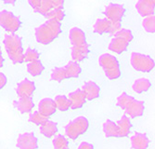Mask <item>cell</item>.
Here are the masks:
<instances>
[{
    "label": "cell",
    "mask_w": 155,
    "mask_h": 149,
    "mask_svg": "<svg viewBox=\"0 0 155 149\" xmlns=\"http://www.w3.org/2000/svg\"><path fill=\"white\" fill-rule=\"evenodd\" d=\"M61 33V22L53 19H48L35 31L36 41L42 45H48L57 38Z\"/></svg>",
    "instance_id": "1"
},
{
    "label": "cell",
    "mask_w": 155,
    "mask_h": 149,
    "mask_svg": "<svg viewBox=\"0 0 155 149\" xmlns=\"http://www.w3.org/2000/svg\"><path fill=\"white\" fill-rule=\"evenodd\" d=\"M4 47L8 55V58L14 64H21L24 63L22 39L18 35L8 34L4 36Z\"/></svg>",
    "instance_id": "2"
},
{
    "label": "cell",
    "mask_w": 155,
    "mask_h": 149,
    "mask_svg": "<svg viewBox=\"0 0 155 149\" xmlns=\"http://www.w3.org/2000/svg\"><path fill=\"white\" fill-rule=\"evenodd\" d=\"M132 128V123L129 117L124 114L117 122L107 119L102 125L103 132L106 137H126L128 136Z\"/></svg>",
    "instance_id": "3"
},
{
    "label": "cell",
    "mask_w": 155,
    "mask_h": 149,
    "mask_svg": "<svg viewBox=\"0 0 155 149\" xmlns=\"http://www.w3.org/2000/svg\"><path fill=\"white\" fill-rule=\"evenodd\" d=\"M116 105L122 108L124 111V114L128 115L131 118L141 117L145 110L144 102L136 100L126 92H123L117 98Z\"/></svg>",
    "instance_id": "4"
},
{
    "label": "cell",
    "mask_w": 155,
    "mask_h": 149,
    "mask_svg": "<svg viewBox=\"0 0 155 149\" xmlns=\"http://www.w3.org/2000/svg\"><path fill=\"white\" fill-rule=\"evenodd\" d=\"M82 68L78 63L70 61L63 67H56L51 72L50 79L56 82H61L68 78H75L80 76Z\"/></svg>",
    "instance_id": "5"
},
{
    "label": "cell",
    "mask_w": 155,
    "mask_h": 149,
    "mask_svg": "<svg viewBox=\"0 0 155 149\" xmlns=\"http://www.w3.org/2000/svg\"><path fill=\"white\" fill-rule=\"evenodd\" d=\"M98 63L103 68L105 76L110 80H114L121 76L120 64L116 57L109 53L101 54L98 58Z\"/></svg>",
    "instance_id": "6"
},
{
    "label": "cell",
    "mask_w": 155,
    "mask_h": 149,
    "mask_svg": "<svg viewBox=\"0 0 155 149\" xmlns=\"http://www.w3.org/2000/svg\"><path fill=\"white\" fill-rule=\"evenodd\" d=\"M88 127H89V122L87 118L80 116L77 117L73 121H71V122H69L65 126V134L70 139L76 140L78 136L84 134L87 130Z\"/></svg>",
    "instance_id": "7"
},
{
    "label": "cell",
    "mask_w": 155,
    "mask_h": 149,
    "mask_svg": "<svg viewBox=\"0 0 155 149\" xmlns=\"http://www.w3.org/2000/svg\"><path fill=\"white\" fill-rule=\"evenodd\" d=\"M130 63L135 70L142 73L150 72L155 66L154 60L151 57L139 52H132Z\"/></svg>",
    "instance_id": "8"
},
{
    "label": "cell",
    "mask_w": 155,
    "mask_h": 149,
    "mask_svg": "<svg viewBox=\"0 0 155 149\" xmlns=\"http://www.w3.org/2000/svg\"><path fill=\"white\" fill-rule=\"evenodd\" d=\"M21 25V22L20 18L14 15L11 11L8 10H1L0 11V26L8 32V34L16 33Z\"/></svg>",
    "instance_id": "9"
},
{
    "label": "cell",
    "mask_w": 155,
    "mask_h": 149,
    "mask_svg": "<svg viewBox=\"0 0 155 149\" xmlns=\"http://www.w3.org/2000/svg\"><path fill=\"white\" fill-rule=\"evenodd\" d=\"M104 15L110 22H121L124 13L125 8L123 4L110 3L105 7Z\"/></svg>",
    "instance_id": "10"
},
{
    "label": "cell",
    "mask_w": 155,
    "mask_h": 149,
    "mask_svg": "<svg viewBox=\"0 0 155 149\" xmlns=\"http://www.w3.org/2000/svg\"><path fill=\"white\" fill-rule=\"evenodd\" d=\"M16 146L19 149H37L38 139L34 132H25L19 135Z\"/></svg>",
    "instance_id": "11"
},
{
    "label": "cell",
    "mask_w": 155,
    "mask_h": 149,
    "mask_svg": "<svg viewBox=\"0 0 155 149\" xmlns=\"http://www.w3.org/2000/svg\"><path fill=\"white\" fill-rule=\"evenodd\" d=\"M35 90V84L34 81L28 78L22 79L18 83L16 88V93L19 97H32Z\"/></svg>",
    "instance_id": "12"
},
{
    "label": "cell",
    "mask_w": 155,
    "mask_h": 149,
    "mask_svg": "<svg viewBox=\"0 0 155 149\" xmlns=\"http://www.w3.org/2000/svg\"><path fill=\"white\" fill-rule=\"evenodd\" d=\"M136 8L142 17L152 15L155 9V0H138L136 4Z\"/></svg>",
    "instance_id": "13"
},
{
    "label": "cell",
    "mask_w": 155,
    "mask_h": 149,
    "mask_svg": "<svg viewBox=\"0 0 155 149\" xmlns=\"http://www.w3.org/2000/svg\"><path fill=\"white\" fill-rule=\"evenodd\" d=\"M81 90L87 100L91 101V100L97 99L100 96L101 88L97 84H96L94 81H87V82H86L83 85Z\"/></svg>",
    "instance_id": "14"
},
{
    "label": "cell",
    "mask_w": 155,
    "mask_h": 149,
    "mask_svg": "<svg viewBox=\"0 0 155 149\" xmlns=\"http://www.w3.org/2000/svg\"><path fill=\"white\" fill-rule=\"evenodd\" d=\"M68 99L70 101V108L75 110L81 108L84 103H86V97H84L82 90L78 89L73 92H70L68 95Z\"/></svg>",
    "instance_id": "15"
},
{
    "label": "cell",
    "mask_w": 155,
    "mask_h": 149,
    "mask_svg": "<svg viewBox=\"0 0 155 149\" xmlns=\"http://www.w3.org/2000/svg\"><path fill=\"white\" fill-rule=\"evenodd\" d=\"M89 53V45L87 43H84L80 46H73L71 49V56L73 61L76 63H80L84 61Z\"/></svg>",
    "instance_id": "16"
},
{
    "label": "cell",
    "mask_w": 155,
    "mask_h": 149,
    "mask_svg": "<svg viewBox=\"0 0 155 149\" xmlns=\"http://www.w3.org/2000/svg\"><path fill=\"white\" fill-rule=\"evenodd\" d=\"M57 107H56L55 102L51 98H44L38 103V111L46 117H50L55 114Z\"/></svg>",
    "instance_id": "17"
},
{
    "label": "cell",
    "mask_w": 155,
    "mask_h": 149,
    "mask_svg": "<svg viewBox=\"0 0 155 149\" xmlns=\"http://www.w3.org/2000/svg\"><path fill=\"white\" fill-rule=\"evenodd\" d=\"M69 39L73 46H80L87 43V37L84 32L79 27H73L69 32Z\"/></svg>",
    "instance_id": "18"
},
{
    "label": "cell",
    "mask_w": 155,
    "mask_h": 149,
    "mask_svg": "<svg viewBox=\"0 0 155 149\" xmlns=\"http://www.w3.org/2000/svg\"><path fill=\"white\" fill-rule=\"evenodd\" d=\"M13 105L21 113H30L35 107V103L32 97H20L18 101H14Z\"/></svg>",
    "instance_id": "19"
},
{
    "label": "cell",
    "mask_w": 155,
    "mask_h": 149,
    "mask_svg": "<svg viewBox=\"0 0 155 149\" xmlns=\"http://www.w3.org/2000/svg\"><path fill=\"white\" fill-rule=\"evenodd\" d=\"M130 140L132 149H147L150 144V140L145 133L136 132Z\"/></svg>",
    "instance_id": "20"
},
{
    "label": "cell",
    "mask_w": 155,
    "mask_h": 149,
    "mask_svg": "<svg viewBox=\"0 0 155 149\" xmlns=\"http://www.w3.org/2000/svg\"><path fill=\"white\" fill-rule=\"evenodd\" d=\"M128 45L129 42H127L126 40H124L122 37L114 36V37L110 40V42L109 44V49L114 53L121 54L126 50Z\"/></svg>",
    "instance_id": "21"
},
{
    "label": "cell",
    "mask_w": 155,
    "mask_h": 149,
    "mask_svg": "<svg viewBox=\"0 0 155 149\" xmlns=\"http://www.w3.org/2000/svg\"><path fill=\"white\" fill-rule=\"evenodd\" d=\"M40 132L47 138H51L58 132V124L51 120H47L40 125Z\"/></svg>",
    "instance_id": "22"
},
{
    "label": "cell",
    "mask_w": 155,
    "mask_h": 149,
    "mask_svg": "<svg viewBox=\"0 0 155 149\" xmlns=\"http://www.w3.org/2000/svg\"><path fill=\"white\" fill-rule=\"evenodd\" d=\"M110 22L107 18L97 19L93 25V31L98 35H103L110 32Z\"/></svg>",
    "instance_id": "23"
},
{
    "label": "cell",
    "mask_w": 155,
    "mask_h": 149,
    "mask_svg": "<svg viewBox=\"0 0 155 149\" xmlns=\"http://www.w3.org/2000/svg\"><path fill=\"white\" fill-rule=\"evenodd\" d=\"M150 87H151L150 81L146 77H141V78L135 80V82L132 86V89L137 93H142V92L148 91Z\"/></svg>",
    "instance_id": "24"
},
{
    "label": "cell",
    "mask_w": 155,
    "mask_h": 149,
    "mask_svg": "<svg viewBox=\"0 0 155 149\" xmlns=\"http://www.w3.org/2000/svg\"><path fill=\"white\" fill-rule=\"evenodd\" d=\"M45 67L39 60L27 63V72L33 76H38L43 73Z\"/></svg>",
    "instance_id": "25"
},
{
    "label": "cell",
    "mask_w": 155,
    "mask_h": 149,
    "mask_svg": "<svg viewBox=\"0 0 155 149\" xmlns=\"http://www.w3.org/2000/svg\"><path fill=\"white\" fill-rule=\"evenodd\" d=\"M55 104L57 109H59L61 112H65L70 109V101L68 97L65 95H58L55 97Z\"/></svg>",
    "instance_id": "26"
},
{
    "label": "cell",
    "mask_w": 155,
    "mask_h": 149,
    "mask_svg": "<svg viewBox=\"0 0 155 149\" xmlns=\"http://www.w3.org/2000/svg\"><path fill=\"white\" fill-rule=\"evenodd\" d=\"M142 26L147 33L154 34L155 32V16L154 14L144 17L142 22Z\"/></svg>",
    "instance_id": "27"
},
{
    "label": "cell",
    "mask_w": 155,
    "mask_h": 149,
    "mask_svg": "<svg viewBox=\"0 0 155 149\" xmlns=\"http://www.w3.org/2000/svg\"><path fill=\"white\" fill-rule=\"evenodd\" d=\"M39 58H40V53L35 49L28 48L25 49V52H23V59H24V62L26 63L39 60Z\"/></svg>",
    "instance_id": "28"
},
{
    "label": "cell",
    "mask_w": 155,
    "mask_h": 149,
    "mask_svg": "<svg viewBox=\"0 0 155 149\" xmlns=\"http://www.w3.org/2000/svg\"><path fill=\"white\" fill-rule=\"evenodd\" d=\"M28 120H29V122H32L35 125L40 126V125L43 124L45 121L48 120V117L44 116L43 114H41L39 111H35V112L30 114L29 119Z\"/></svg>",
    "instance_id": "29"
},
{
    "label": "cell",
    "mask_w": 155,
    "mask_h": 149,
    "mask_svg": "<svg viewBox=\"0 0 155 149\" xmlns=\"http://www.w3.org/2000/svg\"><path fill=\"white\" fill-rule=\"evenodd\" d=\"M54 149H69V143L67 139L64 137V135L60 134L58 136H56L55 139L52 141Z\"/></svg>",
    "instance_id": "30"
},
{
    "label": "cell",
    "mask_w": 155,
    "mask_h": 149,
    "mask_svg": "<svg viewBox=\"0 0 155 149\" xmlns=\"http://www.w3.org/2000/svg\"><path fill=\"white\" fill-rule=\"evenodd\" d=\"M64 17H65V12L63 8H53L45 16V18L47 19H53L59 22H61L64 19Z\"/></svg>",
    "instance_id": "31"
},
{
    "label": "cell",
    "mask_w": 155,
    "mask_h": 149,
    "mask_svg": "<svg viewBox=\"0 0 155 149\" xmlns=\"http://www.w3.org/2000/svg\"><path fill=\"white\" fill-rule=\"evenodd\" d=\"M51 9H53V7L50 0H41L40 7L35 10V12L45 17Z\"/></svg>",
    "instance_id": "32"
},
{
    "label": "cell",
    "mask_w": 155,
    "mask_h": 149,
    "mask_svg": "<svg viewBox=\"0 0 155 149\" xmlns=\"http://www.w3.org/2000/svg\"><path fill=\"white\" fill-rule=\"evenodd\" d=\"M114 36L124 38V40H126V41L129 42V43L132 41L133 38H134L132 32H131L129 29H124V28H121Z\"/></svg>",
    "instance_id": "33"
},
{
    "label": "cell",
    "mask_w": 155,
    "mask_h": 149,
    "mask_svg": "<svg viewBox=\"0 0 155 149\" xmlns=\"http://www.w3.org/2000/svg\"><path fill=\"white\" fill-rule=\"evenodd\" d=\"M121 28H122V27H121V22H111L110 23V29L109 34H111V35L114 36Z\"/></svg>",
    "instance_id": "34"
},
{
    "label": "cell",
    "mask_w": 155,
    "mask_h": 149,
    "mask_svg": "<svg viewBox=\"0 0 155 149\" xmlns=\"http://www.w3.org/2000/svg\"><path fill=\"white\" fill-rule=\"evenodd\" d=\"M53 8H63L65 0H50Z\"/></svg>",
    "instance_id": "35"
},
{
    "label": "cell",
    "mask_w": 155,
    "mask_h": 149,
    "mask_svg": "<svg viewBox=\"0 0 155 149\" xmlns=\"http://www.w3.org/2000/svg\"><path fill=\"white\" fill-rule=\"evenodd\" d=\"M27 1L29 3L30 7L33 8L35 11L40 7V4H41V0H27Z\"/></svg>",
    "instance_id": "36"
},
{
    "label": "cell",
    "mask_w": 155,
    "mask_h": 149,
    "mask_svg": "<svg viewBox=\"0 0 155 149\" xmlns=\"http://www.w3.org/2000/svg\"><path fill=\"white\" fill-rule=\"evenodd\" d=\"M7 82H8V78H7V76H6L3 73H0V90L3 89V88L6 86Z\"/></svg>",
    "instance_id": "37"
},
{
    "label": "cell",
    "mask_w": 155,
    "mask_h": 149,
    "mask_svg": "<svg viewBox=\"0 0 155 149\" xmlns=\"http://www.w3.org/2000/svg\"><path fill=\"white\" fill-rule=\"evenodd\" d=\"M78 149H94V145L89 143H87V142H83L79 145Z\"/></svg>",
    "instance_id": "38"
},
{
    "label": "cell",
    "mask_w": 155,
    "mask_h": 149,
    "mask_svg": "<svg viewBox=\"0 0 155 149\" xmlns=\"http://www.w3.org/2000/svg\"><path fill=\"white\" fill-rule=\"evenodd\" d=\"M4 65V58L2 56V50H1V47H0V69L2 68Z\"/></svg>",
    "instance_id": "39"
},
{
    "label": "cell",
    "mask_w": 155,
    "mask_h": 149,
    "mask_svg": "<svg viewBox=\"0 0 155 149\" xmlns=\"http://www.w3.org/2000/svg\"><path fill=\"white\" fill-rule=\"evenodd\" d=\"M2 1L7 5H12L13 6V5H15L17 0H2Z\"/></svg>",
    "instance_id": "40"
}]
</instances>
